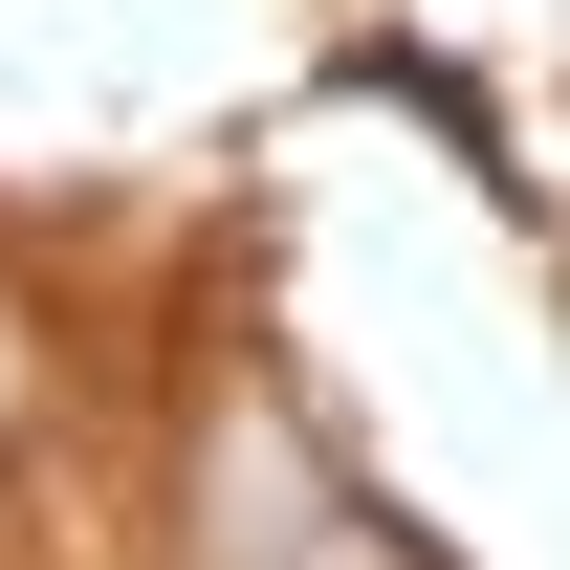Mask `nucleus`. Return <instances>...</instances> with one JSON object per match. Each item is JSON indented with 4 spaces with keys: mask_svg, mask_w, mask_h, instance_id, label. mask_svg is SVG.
I'll return each mask as SVG.
<instances>
[{
    "mask_svg": "<svg viewBox=\"0 0 570 570\" xmlns=\"http://www.w3.org/2000/svg\"><path fill=\"white\" fill-rule=\"evenodd\" d=\"M176 549L198 570H395V527L352 504V461L307 439L285 373H219L198 395V483H176Z\"/></svg>",
    "mask_w": 570,
    "mask_h": 570,
    "instance_id": "1",
    "label": "nucleus"
},
{
    "mask_svg": "<svg viewBox=\"0 0 570 570\" xmlns=\"http://www.w3.org/2000/svg\"><path fill=\"white\" fill-rule=\"evenodd\" d=\"M0 417H22V330H0Z\"/></svg>",
    "mask_w": 570,
    "mask_h": 570,
    "instance_id": "2",
    "label": "nucleus"
}]
</instances>
